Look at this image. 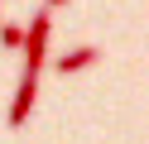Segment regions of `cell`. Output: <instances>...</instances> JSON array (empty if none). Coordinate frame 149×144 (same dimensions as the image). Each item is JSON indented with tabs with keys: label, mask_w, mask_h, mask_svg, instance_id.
I'll use <instances>...</instances> for the list:
<instances>
[{
	"label": "cell",
	"mask_w": 149,
	"mask_h": 144,
	"mask_svg": "<svg viewBox=\"0 0 149 144\" xmlns=\"http://www.w3.org/2000/svg\"><path fill=\"white\" fill-rule=\"evenodd\" d=\"M29 34H24V72H19V86H15V101H10V130H19L29 120L34 101H39V72L48 63V34H53V10H34L29 15Z\"/></svg>",
	"instance_id": "1"
},
{
	"label": "cell",
	"mask_w": 149,
	"mask_h": 144,
	"mask_svg": "<svg viewBox=\"0 0 149 144\" xmlns=\"http://www.w3.org/2000/svg\"><path fill=\"white\" fill-rule=\"evenodd\" d=\"M101 58V48H91V43H82V48H72V53H63L58 58V72L68 77V72H82V67H91Z\"/></svg>",
	"instance_id": "2"
},
{
	"label": "cell",
	"mask_w": 149,
	"mask_h": 144,
	"mask_svg": "<svg viewBox=\"0 0 149 144\" xmlns=\"http://www.w3.org/2000/svg\"><path fill=\"white\" fill-rule=\"evenodd\" d=\"M24 24H0V48H24Z\"/></svg>",
	"instance_id": "3"
},
{
	"label": "cell",
	"mask_w": 149,
	"mask_h": 144,
	"mask_svg": "<svg viewBox=\"0 0 149 144\" xmlns=\"http://www.w3.org/2000/svg\"><path fill=\"white\" fill-rule=\"evenodd\" d=\"M43 5H48V10H58V5H68V0H43Z\"/></svg>",
	"instance_id": "4"
}]
</instances>
